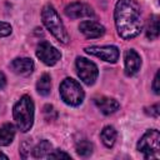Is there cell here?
<instances>
[{"instance_id":"18","label":"cell","mask_w":160,"mask_h":160,"mask_svg":"<svg viewBox=\"0 0 160 160\" xmlns=\"http://www.w3.org/2000/svg\"><path fill=\"white\" fill-rule=\"evenodd\" d=\"M52 151V146L48 140H41L34 149H32V155L35 158H48V155Z\"/></svg>"},{"instance_id":"25","label":"cell","mask_w":160,"mask_h":160,"mask_svg":"<svg viewBox=\"0 0 160 160\" xmlns=\"http://www.w3.org/2000/svg\"><path fill=\"white\" fill-rule=\"evenodd\" d=\"M5 85H6V78H5L4 72H1V71H0V90H1V89H4V88H5Z\"/></svg>"},{"instance_id":"5","label":"cell","mask_w":160,"mask_h":160,"mask_svg":"<svg viewBox=\"0 0 160 160\" xmlns=\"http://www.w3.org/2000/svg\"><path fill=\"white\" fill-rule=\"evenodd\" d=\"M138 150L144 154L145 159L158 158L160 151V132L156 129L148 130L139 140Z\"/></svg>"},{"instance_id":"11","label":"cell","mask_w":160,"mask_h":160,"mask_svg":"<svg viewBox=\"0 0 160 160\" xmlns=\"http://www.w3.org/2000/svg\"><path fill=\"white\" fill-rule=\"evenodd\" d=\"M124 61H125V74L128 76H132L140 70L141 59L135 50L132 49L126 50L124 54Z\"/></svg>"},{"instance_id":"8","label":"cell","mask_w":160,"mask_h":160,"mask_svg":"<svg viewBox=\"0 0 160 160\" xmlns=\"http://www.w3.org/2000/svg\"><path fill=\"white\" fill-rule=\"evenodd\" d=\"M85 51L90 55H94L96 58H100L101 60L106 62H116L119 59V49L114 45H106V46H89L85 48Z\"/></svg>"},{"instance_id":"2","label":"cell","mask_w":160,"mask_h":160,"mask_svg":"<svg viewBox=\"0 0 160 160\" xmlns=\"http://www.w3.org/2000/svg\"><path fill=\"white\" fill-rule=\"evenodd\" d=\"M41 19L46 29L52 34V36L60 41L61 44H68L69 42V34L64 26V22L61 21L59 14L54 9L52 5L48 4L42 8L41 10Z\"/></svg>"},{"instance_id":"10","label":"cell","mask_w":160,"mask_h":160,"mask_svg":"<svg viewBox=\"0 0 160 160\" xmlns=\"http://www.w3.org/2000/svg\"><path fill=\"white\" fill-rule=\"evenodd\" d=\"M79 30L88 39H96L105 34V28L100 22L94 21V20H85L80 22Z\"/></svg>"},{"instance_id":"9","label":"cell","mask_w":160,"mask_h":160,"mask_svg":"<svg viewBox=\"0 0 160 160\" xmlns=\"http://www.w3.org/2000/svg\"><path fill=\"white\" fill-rule=\"evenodd\" d=\"M65 15L70 19H79V18H89V16H94V10L90 5L85 4V2H71L69 5H66L65 8Z\"/></svg>"},{"instance_id":"6","label":"cell","mask_w":160,"mask_h":160,"mask_svg":"<svg viewBox=\"0 0 160 160\" xmlns=\"http://www.w3.org/2000/svg\"><path fill=\"white\" fill-rule=\"evenodd\" d=\"M76 70H78L79 78L86 85H92L95 82V80L98 79V75H99L98 66L92 61H90L85 58H78L76 59Z\"/></svg>"},{"instance_id":"4","label":"cell","mask_w":160,"mask_h":160,"mask_svg":"<svg viewBox=\"0 0 160 160\" xmlns=\"http://www.w3.org/2000/svg\"><path fill=\"white\" fill-rule=\"evenodd\" d=\"M59 91H60V96L64 100V102L71 106L80 105L85 96L84 90L80 86V84L71 78H66L62 80V82L60 84Z\"/></svg>"},{"instance_id":"23","label":"cell","mask_w":160,"mask_h":160,"mask_svg":"<svg viewBox=\"0 0 160 160\" xmlns=\"http://www.w3.org/2000/svg\"><path fill=\"white\" fill-rule=\"evenodd\" d=\"M160 106H159V104H155V105H152V106H150L149 109H146V112L150 115V116H154V118H158L159 116V112H160Z\"/></svg>"},{"instance_id":"3","label":"cell","mask_w":160,"mask_h":160,"mask_svg":"<svg viewBox=\"0 0 160 160\" xmlns=\"http://www.w3.org/2000/svg\"><path fill=\"white\" fill-rule=\"evenodd\" d=\"M14 120L20 131L26 132L31 129L34 122V102L29 95H24L14 105L12 109Z\"/></svg>"},{"instance_id":"1","label":"cell","mask_w":160,"mask_h":160,"mask_svg":"<svg viewBox=\"0 0 160 160\" xmlns=\"http://www.w3.org/2000/svg\"><path fill=\"white\" fill-rule=\"evenodd\" d=\"M114 18L120 38L128 40L140 34L142 28L141 12L135 0H119L115 5Z\"/></svg>"},{"instance_id":"17","label":"cell","mask_w":160,"mask_h":160,"mask_svg":"<svg viewBox=\"0 0 160 160\" xmlns=\"http://www.w3.org/2000/svg\"><path fill=\"white\" fill-rule=\"evenodd\" d=\"M50 89H51V78L49 74H42L36 82V90L40 95L46 96L50 94Z\"/></svg>"},{"instance_id":"22","label":"cell","mask_w":160,"mask_h":160,"mask_svg":"<svg viewBox=\"0 0 160 160\" xmlns=\"http://www.w3.org/2000/svg\"><path fill=\"white\" fill-rule=\"evenodd\" d=\"M51 114H52V115H56V112H55L54 108H52L51 105H46V106L44 108V115H45V119H46L48 121H50V120H54V119H55L54 116H51Z\"/></svg>"},{"instance_id":"13","label":"cell","mask_w":160,"mask_h":160,"mask_svg":"<svg viewBox=\"0 0 160 160\" xmlns=\"http://www.w3.org/2000/svg\"><path fill=\"white\" fill-rule=\"evenodd\" d=\"M94 101H95V105L100 109V111L105 115L114 114L120 108V104L118 102V100L109 96H100V98H96Z\"/></svg>"},{"instance_id":"26","label":"cell","mask_w":160,"mask_h":160,"mask_svg":"<svg viewBox=\"0 0 160 160\" xmlns=\"http://www.w3.org/2000/svg\"><path fill=\"white\" fill-rule=\"evenodd\" d=\"M0 159H8V155H5L4 152L0 151Z\"/></svg>"},{"instance_id":"16","label":"cell","mask_w":160,"mask_h":160,"mask_svg":"<svg viewBox=\"0 0 160 160\" xmlns=\"http://www.w3.org/2000/svg\"><path fill=\"white\" fill-rule=\"evenodd\" d=\"M159 30H160L159 15H151L149 21H148V25H146V36H148V39H150V40L156 39L159 36Z\"/></svg>"},{"instance_id":"15","label":"cell","mask_w":160,"mask_h":160,"mask_svg":"<svg viewBox=\"0 0 160 160\" xmlns=\"http://www.w3.org/2000/svg\"><path fill=\"white\" fill-rule=\"evenodd\" d=\"M116 130H115V128L114 126H110V125H108V126H105L102 130H101V132H100V138H101V141H102V144L106 146V148H112L114 146V144H115V141H116Z\"/></svg>"},{"instance_id":"7","label":"cell","mask_w":160,"mask_h":160,"mask_svg":"<svg viewBox=\"0 0 160 160\" xmlns=\"http://www.w3.org/2000/svg\"><path fill=\"white\" fill-rule=\"evenodd\" d=\"M36 56H38L45 65L51 66V65H55V64L60 60L61 54H60V51H59L55 46H52L50 42H48V41H41V42L38 45V48H36Z\"/></svg>"},{"instance_id":"21","label":"cell","mask_w":160,"mask_h":160,"mask_svg":"<svg viewBox=\"0 0 160 160\" xmlns=\"http://www.w3.org/2000/svg\"><path fill=\"white\" fill-rule=\"evenodd\" d=\"M48 158L49 159H60V158H62V159H71V156L69 154H66V152H64L61 150H52L48 155Z\"/></svg>"},{"instance_id":"19","label":"cell","mask_w":160,"mask_h":160,"mask_svg":"<svg viewBox=\"0 0 160 160\" xmlns=\"http://www.w3.org/2000/svg\"><path fill=\"white\" fill-rule=\"evenodd\" d=\"M76 152L79 156L88 158L92 154V144L88 140H80L76 144Z\"/></svg>"},{"instance_id":"20","label":"cell","mask_w":160,"mask_h":160,"mask_svg":"<svg viewBox=\"0 0 160 160\" xmlns=\"http://www.w3.org/2000/svg\"><path fill=\"white\" fill-rule=\"evenodd\" d=\"M11 25L9 22H5V21H0V38H4V36H8L11 34Z\"/></svg>"},{"instance_id":"14","label":"cell","mask_w":160,"mask_h":160,"mask_svg":"<svg viewBox=\"0 0 160 160\" xmlns=\"http://www.w3.org/2000/svg\"><path fill=\"white\" fill-rule=\"evenodd\" d=\"M15 136V128L12 124H4L0 126V146H6L11 144Z\"/></svg>"},{"instance_id":"24","label":"cell","mask_w":160,"mask_h":160,"mask_svg":"<svg viewBox=\"0 0 160 160\" xmlns=\"http://www.w3.org/2000/svg\"><path fill=\"white\" fill-rule=\"evenodd\" d=\"M159 71L155 74V78H154V82H152V90L155 94H160V86H159Z\"/></svg>"},{"instance_id":"12","label":"cell","mask_w":160,"mask_h":160,"mask_svg":"<svg viewBox=\"0 0 160 160\" xmlns=\"http://www.w3.org/2000/svg\"><path fill=\"white\" fill-rule=\"evenodd\" d=\"M10 69L21 76H28L34 70V61L29 58H16L10 62Z\"/></svg>"}]
</instances>
